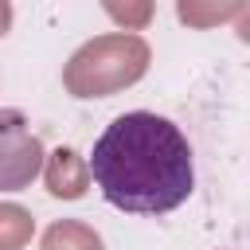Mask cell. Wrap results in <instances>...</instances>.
Segmentation results:
<instances>
[{"mask_svg": "<svg viewBox=\"0 0 250 250\" xmlns=\"http://www.w3.org/2000/svg\"><path fill=\"white\" fill-rule=\"evenodd\" d=\"M86 172L102 188L105 203L129 215L176 211L195 188L188 137L180 133V125L148 109L113 117L94 141Z\"/></svg>", "mask_w": 250, "mask_h": 250, "instance_id": "cell-1", "label": "cell"}, {"mask_svg": "<svg viewBox=\"0 0 250 250\" xmlns=\"http://www.w3.org/2000/svg\"><path fill=\"white\" fill-rule=\"evenodd\" d=\"M148 43L133 31H109L82 43L62 66V86L74 98H109L141 82L148 70Z\"/></svg>", "mask_w": 250, "mask_h": 250, "instance_id": "cell-2", "label": "cell"}, {"mask_svg": "<svg viewBox=\"0 0 250 250\" xmlns=\"http://www.w3.org/2000/svg\"><path fill=\"white\" fill-rule=\"evenodd\" d=\"M43 141L20 109H0V191L27 188L43 168Z\"/></svg>", "mask_w": 250, "mask_h": 250, "instance_id": "cell-3", "label": "cell"}, {"mask_svg": "<svg viewBox=\"0 0 250 250\" xmlns=\"http://www.w3.org/2000/svg\"><path fill=\"white\" fill-rule=\"evenodd\" d=\"M90 188V172L74 148H55L47 156V191L55 199H82Z\"/></svg>", "mask_w": 250, "mask_h": 250, "instance_id": "cell-4", "label": "cell"}, {"mask_svg": "<svg viewBox=\"0 0 250 250\" xmlns=\"http://www.w3.org/2000/svg\"><path fill=\"white\" fill-rule=\"evenodd\" d=\"M43 250H105L98 230L78 219H59L43 230Z\"/></svg>", "mask_w": 250, "mask_h": 250, "instance_id": "cell-5", "label": "cell"}, {"mask_svg": "<svg viewBox=\"0 0 250 250\" xmlns=\"http://www.w3.org/2000/svg\"><path fill=\"white\" fill-rule=\"evenodd\" d=\"M35 219L20 203H0V250H20L31 242Z\"/></svg>", "mask_w": 250, "mask_h": 250, "instance_id": "cell-6", "label": "cell"}, {"mask_svg": "<svg viewBox=\"0 0 250 250\" xmlns=\"http://www.w3.org/2000/svg\"><path fill=\"white\" fill-rule=\"evenodd\" d=\"M176 16L184 23H191V27H211V23H223L230 16H242V4H195V0H180Z\"/></svg>", "mask_w": 250, "mask_h": 250, "instance_id": "cell-7", "label": "cell"}, {"mask_svg": "<svg viewBox=\"0 0 250 250\" xmlns=\"http://www.w3.org/2000/svg\"><path fill=\"white\" fill-rule=\"evenodd\" d=\"M105 12H109L117 23H125V31L145 27V23L152 20V4H148V0H141V4H117V0H109V4H105Z\"/></svg>", "mask_w": 250, "mask_h": 250, "instance_id": "cell-8", "label": "cell"}, {"mask_svg": "<svg viewBox=\"0 0 250 250\" xmlns=\"http://www.w3.org/2000/svg\"><path fill=\"white\" fill-rule=\"evenodd\" d=\"M8 27H12V4L0 0V35H8Z\"/></svg>", "mask_w": 250, "mask_h": 250, "instance_id": "cell-9", "label": "cell"}]
</instances>
